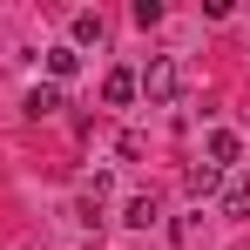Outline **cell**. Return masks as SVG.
Listing matches in <instances>:
<instances>
[{"mask_svg":"<svg viewBox=\"0 0 250 250\" xmlns=\"http://www.w3.org/2000/svg\"><path fill=\"white\" fill-rule=\"evenodd\" d=\"M102 41H108V21L82 7V14H75V54H82V47H102Z\"/></svg>","mask_w":250,"mask_h":250,"instance_id":"obj_4","label":"cell"},{"mask_svg":"<svg viewBox=\"0 0 250 250\" xmlns=\"http://www.w3.org/2000/svg\"><path fill=\"white\" fill-rule=\"evenodd\" d=\"M75 68H82V54H75V47H47V82H54V88L68 82Z\"/></svg>","mask_w":250,"mask_h":250,"instance_id":"obj_6","label":"cell"},{"mask_svg":"<svg viewBox=\"0 0 250 250\" xmlns=\"http://www.w3.org/2000/svg\"><path fill=\"white\" fill-rule=\"evenodd\" d=\"M102 102H108V108H128V102H135V68H108V75H102Z\"/></svg>","mask_w":250,"mask_h":250,"instance_id":"obj_2","label":"cell"},{"mask_svg":"<svg viewBox=\"0 0 250 250\" xmlns=\"http://www.w3.org/2000/svg\"><path fill=\"white\" fill-rule=\"evenodd\" d=\"M237 156H244V142H237V128H216V135H209V163L223 169V163H237Z\"/></svg>","mask_w":250,"mask_h":250,"instance_id":"obj_7","label":"cell"},{"mask_svg":"<svg viewBox=\"0 0 250 250\" xmlns=\"http://www.w3.org/2000/svg\"><path fill=\"white\" fill-rule=\"evenodd\" d=\"M21 108H27V115L41 122V115H54V108H61V88H54V82H34V88H27V102H21Z\"/></svg>","mask_w":250,"mask_h":250,"instance_id":"obj_5","label":"cell"},{"mask_svg":"<svg viewBox=\"0 0 250 250\" xmlns=\"http://www.w3.org/2000/svg\"><path fill=\"white\" fill-rule=\"evenodd\" d=\"M163 21V0H135V27H156Z\"/></svg>","mask_w":250,"mask_h":250,"instance_id":"obj_9","label":"cell"},{"mask_svg":"<svg viewBox=\"0 0 250 250\" xmlns=\"http://www.w3.org/2000/svg\"><path fill=\"white\" fill-rule=\"evenodd\" d=\"M156 216H163V209H156V196H135V203L122 209V223H128V230H149Z\"/></svg>","mask_w":250,"mask_h":250,"instance_id":"obj_8","label":"cell"},{"mask_svg":"<svg viewBox=\"0 0 250 250\" xmlns=\"http://www.w3.org/2000/svg\"><path fill=\"white\" fill-rule=\"evenodd\" d=\"M183 189H189L196 203H209V196L223 189V169H216V163H196V169H189V183H183Z\"/></svg>","mask_w":250,"mask_h":250,"instance_id":"obj_3","label":"cell"},{"mask_svg":"<svg viewBox=\"0 0 250 250\" xmlns=\"http://www.w3.org/2000/svg\"><path fill=\"white\" fill-rule=\"evenodd\" d=\"M135 95H149L156 108H163V102H176V95H183V61H176V54H156V61L135 75Z\"/></svg>","mask_w":250,"mask_h":250,"instance_id":"obj_1","label":"cell"}]
</instances>
